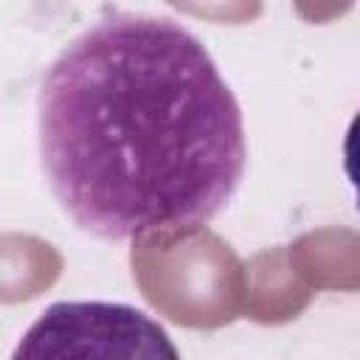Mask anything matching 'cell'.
<instances>
[{
	"label": "cell",
	"instance_id": "7a4b0ae2",
	"mask_svg": "<svg viewBox=\"0 0 360 360\" xmlns=\"http://www.w3.org/2000/svg\"><path fill=\"white\" fill-rule=\"evenodd\" d=\"M11 360H180L169 332L121 301H56L39 312Z\"/></svg>",
	"mask_w": 360,
	"mask_h": 360
},
{
	"label": "cell",
	"instance_id": "3957f363",
	"mask_svg": "<svg viewBox=\"0 0 360 360\" xmlns=\"http://www.w3.org/2000/svg\"><path fill=\"white\" fill-rule=\"evenodd\" d=\"M343 169H346V177L354 188L357 208H360V112L352 118L346 141H343Z\"/></svg>",
	"mask_w": 360,
	"mask_h": 360
},
{
	"label": "cell",
	"instance_id": "6da1fadb",
	"mask_svg": "<svg viewBox=\"0 0 360 360\" xmlns=\"http://www.w3.org/2000/svg\"><path fill=\"white\" fill-rule=\"evenodd\" d=\"M37 129L56 202L112 242L211 222L248 160L211 53L155 14H112L70 39L42 79Z\"/></svg>",
	"mask_w": 360,
	"mask_h": 360
}]
</instances>
